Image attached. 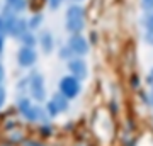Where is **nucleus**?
<instances>
[{
  "instance_id": "1",
  "label": "nucleus",
  "mask_w": 153,
  "mask_h": 146,
  "mask_svg": "<svg viewBox=\"0 0 153 146\" xmlns=\"http://www.w3.org/2000/svg\"><path fill=\"white\" fill-rule=\"evenodd\" d=\"M83 27V12L80 7H71L68 10V29L78 33Z\"/></svg>"
},
{
  "instance_id": "2",
  "label": "nucleus",
  "mask_w": 153,
  "mask_h": 146,
  "mask_svg": "<svg viewBox=\"0 0 153 146\" xmlns=\"http://www.w3.org/2000/svg\"><path fill=\"white\" fill-rule=\"evenodd\" d=\"M80 90V87H78V82L75 78H63L61 80V92L65 93L66 97H75L76 93Z\"/></svg>"
},
{
  "instance_id": "3",
  "label": "nucleus",
  "mask_w": 153,
  "mask_h": 146,
  "mask_svg": "<svg viewBox=\"0 0 153 146\" xmlns=\"http://www.w3.org/2000/svg\"><path fill=\"white\" fill-rule=\"evenodd\" d=\"M70 46H71V49L75 51V53H78V54H85L88 51V44H87V41L82 38V36H73L71 38V41H70Z\"/></svg>"
},
{
  "instance_id": "4",
  "label": "nucleus",
  "mask_w": 153,
  "mask_h": 146,
  "mask_svg": "<svg viewBox=\"0 0 153 146\" xmlns=\"http://www.w3.org/2000/svg\"><path fill=\"white\" fill-rule=\"evenodd\" d=\"M70 68H71V71L75 73V76H78V78H85V76H87V65H85L82 60L71 61Z\"/></svg>"
},
{
  "instance_id": "5",
  "label": "nucleus",
  "mask_w": 153,
  "mask_h": 146,
  "mask_svg": "<svg viewBox=\"0 0 153 146\" xmlns=\"http://www.w3.org/2000/svg\"><path fill=\"white\" fill-rule=\"evenodd\" d=\"M33 53L31 51H27V49H24V51H21V63H24V65H29V63H33Z\"/></svg>"
},
{
  "instance_id": "6",
  "label": "nucleus",
  "mask_w": 153,
  "mask_h": 146,
  "mask_svg": "<svg viewBox=\"0 0 153 146\" xmlns=\"http://www.w3.org/2000/svg\"><path fill=\"white\" fill-rule=\"evenodd\" d=\"M143 22H145V26H146L148 31H153V14H152V16H148Z\"/></svg>"
},
{
  "instance_id": "7",
  "label": "nucleus",
  "mask_w": 153,
  "mask_h": 146,
  "mask_svg": "<svg viewBox=\"0 0 153 146\" xmlns=\"http://www.w3.org/2000/svg\"><path fill=\"white\" fill-rule=\"evenodd\" d=\"M145 41H146L148 44H152V46H153V31H148V33L145 34Z\"/></svg>"
},
{
  "instance_id": "8",
  "label": "nucleus",
  "mask_w": 153,
  "mask_h": 146,
  "mask_svg": "<svg viewBox=\"0 0 153 146\" xmlns=\"http://www.w3.org/2000/svg\"><path fill=\"white\" fill-rule=\"evenodd\" d=\"M143 9H153V2H143Z\"/></svg>"
},
{
  "instance_id": "9",
  "label": "nucleus",
  "mask_w": 153,
  "mask_h": 146,
  "mask_svg": "<svg viewBox=\"0 0 153 146\" xmlns=\"http://www.w3.org/2000/svg\"><path fill=\"white\" fill-rule=\"evenodd\" d=\"M152 75H153V71H152Z\"/></svg>"
}]
</instances>
